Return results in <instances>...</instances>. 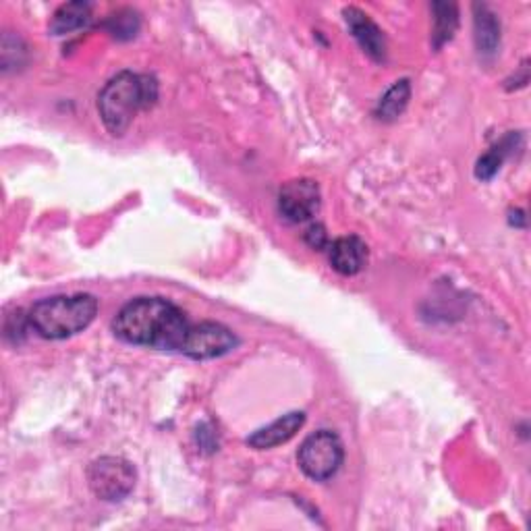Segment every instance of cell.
<instances>
[{
	"label": "cell",
	"instance_id": "obj_1",
	"mask_svg": "<svg viewBox=\"0 0 531 531\" xmlns=\"http://www.w3.org/2000/svg\"><path fill=\"white\" fill-rule=\"evenodd\" d=\"M191 322L181 307L162 297H137L121 307L113 332L127 345L183 353Z\"/></svg>",
	"mask_w": 531,
	"mask_h": 531
},
{
	"label": "cell",
	"instance_id": "obj_2",
	"mask_svg": "<svg viewBox=\"0 0 531 531\" xmlns=\"http://www.w3.org/2000/svg\"><path fill=\"white\" fill-rule=\"evenodd\" d=\"M158 100V81L152 75L121 71L98 94V113L113 135H123L133 119Z\"/></svg>",
	"mask_w": 531,
	"mask_h": 531
},
{
	"label": "cell",
	"instance_id": "obj_3",
	"mask_svg": "<svg viewBox=\"0 0 531 531\" xmlns=\"http://www.w3.org/2000/svg\"><path fill=\"white\" fill-rule=\"evenodd\" d=\"M98 299L90 293L46 297L30 310L27 324L48 341H63L86 330L98 316Z\"/></svg>",
	"mask_w": 531,
	"mask_h": 531
},
{
	"label": "cell",
	"instance_id": "obj_4",
	"mask_svg": "<svg viewBox=\"0 0 531 531\" xmlns=\"http://www.w3.org/2000/svg\"><path fill=\"white\" fill-rule=\"evenodd\" d=\"M345 459L341 438L330 430H318L307 436L299 446L297 463L307 478L326 482L337 475Z\"/></svg>",
	"mask_w": 531,
	"mask_h": 531
},
{
	"label": "cell",
	"instance_id": "obj_5",
	"mask_svg": "<svg viewBox=\"0 0 531 531\" xmlns=\"http://www.w3.org/2000/svg\"><path fill=\"white\" fill-rule=\"evenodd\" d=\"M135 467L123 457H100L88 467L92 492L106 502H119L135 488Z\"/></svg>",
	"mask_w": 531,
	"mask_h": 531
},
{
	"label": "cell",
	"instance_id": "obj_6",
	"mask_svg": "<svg viewBox=\"0 0 531 531\" xmlns=\"http://www.w3.org/2000/svg\"><path fill=\"white\" fill-rule=\"evenodd\" d=\"M235 332L218 322L191 324L183 355L191 359H216L237 347Z\"/></svg>",
	"mask_w": 531,
	"mask_h": 531
},
{
	"label": "cell",
	"instance_id": "obj_7",
	"mask_svg": "<svg viewBox=\"0 0 531 531\" xmlns=\"http://www.w3.org/2000/svg\"><path fill=\"white\" fill-rule=\"evenodd\" d=\"M320 208V187L312 179H295L278 193V210L289 222H305Z\"/></svg>",
	"mask_w": 531,
	"mask_h": 531
},
{
	"label": "cell",
	"instance_id": "obj_8",
	"mask_svg": "<svg viewBox=\"0 0 531 531\" xmlns=\"http://www.w3.org/2000/svg\"><path fill=\"white\" fill-rule=\"evenodd\" d=\"M351 36L357 40L361 50L376 63L386 61V38L380 27L370 19L368 13L359 11L357 7H347L343 11Z\"/></svg>",
	"mask_w": 531,
	"mask_h": 531
},
{
	"label": "cell",
	"instance_id": "obj_9",
	"mask_svg": "<svg viewBox=\"0 0 531 531\" xmlns=\"http://www.w3.org/2000/svg\"><path fill=\"white\" fill-rule=\"evenodd\" d=\"M303 424H305V413L303 411H291L283 417L274 419V422L268 424L266 428L256 430L247 438V444L256 451L276 449V446L289 442L303 428Z\"/></svg>",
	"mask_w": 531,
	"mask_h": 531
},
{
	"label": "cell",
	"instance_id": "obj_10",
	"mask_svg": "<svg viewBox=\"0 0 531 531\" xmlns=\"http://www.w3.org/2000/svg\"><path fill=\"white\" fill-rule=\"evenodd\" d=\"M368 264V245L355 235L341 237L330 245V266L343 276H355Z\"/></svg>",
	"mask_w": 531,
	"mask_h": 531
},
{
	"label": "cell",
	"instance_id": "obj_11",
	"mask_svg": "<svg viewBox=\"0 0 531 531\" xmlns=\"http://www.w3.org/2000/svg\"><path fill=\"white\" fill-rule=\"evenodd\" d=\"M473 11H475L473 19L475 46H478L480 54H484V57H492L500 46V21L486 5H475Z\"/></svg>",
	"mask_w": 531,
	"mask_h": 531
},
{
	"label": "cell",
	"instance_id": "obj_12",
	"mask_svg": "<svg viewBox=\"0 0 531 531\" xmlns=\"http://www.w3.org/2000/svg\"><path fill=\"white\" fill-rule=\"evenodd\" d=\"M92 21V5L90 3H67L57 9L50 21V32L54 36H65L75 30H81Z\"/></svg>",
	"mask_w": 531,
	"mask_h": 531
},
{
	"label": "cell",
	"instance_id": "obj_13",
	"mask_svg": "<svg viewBox=\"0 0 531 531\" xmlns=\"http://www.w3.org/2000/svg\"><path fill=\"white\" fill-rule=\"evenodd\" d=\"M409 98H411V83L407 79H401L397 81L393 88H390L378 102L376 106V117L380 121H397L403 113L405 108L409 104Z\"/></svg>",
	"mask_w": 531,
	"mask_h": 531
},
{
	"label": "cell",
	"instance_id": "obj_14",
	"mask_svg": "<svg viewBox=\"0 0 531 531\" xmlns=\"http://www.w3.org/2000/svg\"><path fill=\"white\" fill-rule=\"evenodd\" d=\"M434 46L442 48L446 42L453 40L457 27H459V11L453 3H434Z\"/></svg>",
	"mask_w": 531,
	"mask_h": 531
},
{
	"label": "cell",
	"instance_id": "obj_15",
	"mask_svg": "<svg viewBox=\"0 0 531 531\" xmlns=\"http://www.w3.org/2000/svg\"><path fill=\"white\" fill-rule=\"evenodd\" d=\"M515 139H517V135H509V137L502 139L498 146H494L488 154H484L478 160V166H475V177L482 179V181H490L500 171V166H502V162H505V158L509 156V150L513 148Z\"/></svg>",
	"mask_w": 531,
	"mask_h": 531
},
{
	"label": "cell",
	"instance_id": "obj_16",
	"mask_svg": "<svg viewBox=\"0 0 531 531\" xmlns=\"http://www.w3.org/2000/svg\"><path fill=\"white\" fill-rule=\"evenodd\" d=\"M106 30L119 40H129L139 32V15L133 9H119L104 23Z\"/></svg>",
	"mask_w": 531,
	"mask_h": 531
},
{
	"label": "cell",
	"instance_id": "obj_17",
	"mask_svg": "<svg viewBox=\"0 0 531 531\" xmlns=\"http://www.w3.org/2000/svg\"><path fill=\"white\" fill-rule=\"evenodd\" d=\"M0 57H3V71L9 73L11 69H19L27 59V48L19 36L5 34L3 44H0Z\"/></svg>",
	"mask_w": 531,
	"mask_h": 531
},
{
	"label": "cell",
	"instance_id": "obj_18",
	"mask_svg": "<svg viewBox=\"0 0 531 531\" xmlns=\"http://www.w3.org/2000/svg\"><path fill=\"white\" fill-rule=\"evenodd\" d=\"M195 440H198V446L204 453L218 451V434L212 424H202L195 432Z\"/></svg>",
	"mask_w": 531,
	"mask_h": 531
},
{
	"label": "cell",
	"instance_id": "obj_19",
	"mask_svg": "<svg viewBox=\"0 0 531 531\" xmlns=\"http://www.w3.org/2000/svg\"><path fill=\"white\" fill-rule=\"evenodd\" d=\"M305 241L310 243V247H314V249H324L328 245L326 229L322 225H312L310 229L305 231Z\"/></svg>",
	"mask_w": 531,
	"mask_h": 531
}]
</instances>
